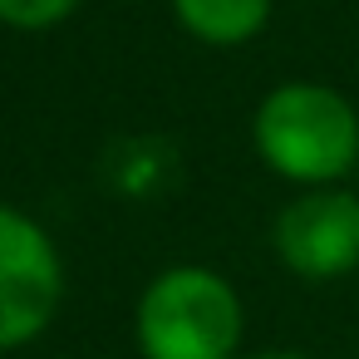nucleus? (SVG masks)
I'll return each mask as SVG.
<instances>
[{
    "mask_svg": "<svg viewBox=\"0 0 359 359\" xmlns=\"http://www.w3.org/2000/svg\"><path fill=\"white\" fill-rule=\"evenodd\" d=\"M241 339L246 305L217 266L172 261L133 300L138 359H241Z\"/></svg>",
    "mask_w": 359,
    "mask_h": 359,
    "instance_id": "f03ea898",
    "label": "nucleus"
},
{
    "mask_svg": "<svg viewBox=\"0 0 359 359\" xmlns=\"http://www.w3.org/2000/svg\"><path fill=\"white\" fill-rule=\"evenodd\" d=\"M349 182H354V192H359V163H354V177H349Z\"/></svg>",
    "mask_w": 359,
    "mask_h": 359,
    "instance_id": "6e6552de",
    "label": "nucleus"
},
{
    "mask_svg": "<svg viewBox=\"0 0 359 359\" xmlns=\"http://www.w3.org/2000/svg\"><path fill=\"white\" fill-rule=\"evenodd\" d=\"M241 359H315L305 349H261V354H241Z\"/></svg>",
    "mask_w": 359,
    "mask_h": 359,
    "instance_id": "0eeeda50",
    "label": "nucleus"
},
{
    "mask_svg": "<svg viewBox=\"0 0 359 359\" xmlns=\"http://www.w3.org/2000/svg\"><path fill=\"white\" fill-rule=\"evenodd\" d=\"M65 251L40 217L0 202V354L30 349L65 310Z\"/></svg>",
    "mask_w": 359,
    "mask_h": 359,
    "instance_id": "7ed1b4c3",
    "label": "nucleus"
},
{
    "mask_svg": "<svg viewBox=\"0 0 359 359\" xmlns=\"http://www.w3.org/2000/svg\"><path fill=\"white\" fill-rule=\"evenodd\" d=\"M271 256L285 276L330 285L359 271V192L354 182L290 192L271 217Z\"/></svg>",
    "mask_w": 359,
    "mask_h": 359,
    "instance_id": "20e7f679",
    "label": "nucleus"
},
{
    "mask_svg": "<svg viewBox=\"0 0 359 359\" xmlns=\"http://www.w3.org/2000/svg\"><path fill=\"white\" fill-rule=\"evenodd\" d=\"M251 153L285 187H334L359 163V104L320 79H285L256 99Z\"/></svg>",
    "mask_w": 359,
    "mask_h": 359,
    "instance_id": "f257e3e1",
    "label": "nucleus"
},
{
    "mask_svg": "<svg viewBox=\"0 0 359 359\" xmlns=\"http://www.w3.org/2000/svg\"><path fill=\"white\" fill-rule=\"evenodd\" d=\"M177 30L207 50H241L266 35L276 0H168Z\"/></svg>",
    "mask_w": 359,
    "mask_h": 359,
    "instance_id": "39448f33",
    "label": "nucleus"
},
{
    "mask_svg": "<svg viewBox=\"0 0 359 359\" xmlns=\"http://www.w3.org/2000/svg\"><path fill=\"white\" fill-rule=\"evenodd\" d=\"M84 0H0V25L15 35H45L60 30Z\"/></svg>",
    "mask_w": 359,
    "mask_h": 359,
    "instance_id": "423d86ee",
    "label": "nucleus"
}]
</instances>
